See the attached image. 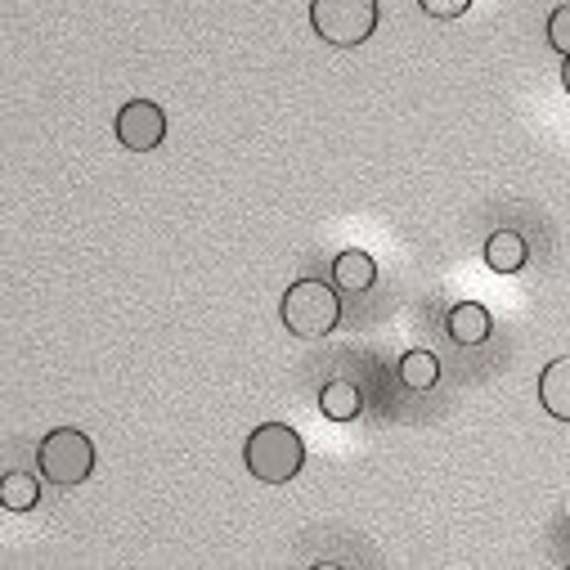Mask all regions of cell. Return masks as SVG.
Masks as SVG:
<instances>
[{
  "label": "cell",
  "instance_id": "7c38bea8",
  "mask_svg": "<svg viewBox=\"0 0 570 570\" xmlns=\"http://www.w3.org/2000/svg\"><path fill=\"white\" fill-rule=\"evenodd\" d=\"M400 382H404L409 391H432V386L441 382V360H436L432 351H409V355L400 360Z\"/></svg>",
  "mask_w": 570,
  "mask_h": 570
},
{
  "label": "cell",
  "instance_id": "30bf717a",
  "mask_svg": "<svg viewBox=\"0 0 570 570\" xmlns=\"http://www.w3.org/2000/svg\"><path fill=\"white\" fill-rule=\"evenodd\" d=\"M360 409H364V395H360V386L351 377H333L320 391V413L328 422H351V417H360Z\"/></svg>",
  "mask_w": 570,
  "mask_h": 570
},
{
  "label": "cell",
  "instance_id": "3957f363",
  "mask_svg": "<svg viewBox=\"0 0 570 570\" xmlns=\"http://www.w3.org/2000/svg\"><path fill=\"white\" fill-rule=\"evenodd\" d=\"M311 28L324 46H364L377 32V0H311Z\"/></svg>",
  "mask_w": 570,
  "mask_h": 570
},
{
  "label": "cell",
  "instance_id": "8992f818",
  "mask_svg": "<svg viewBox=\"0 0 570 570\" xmlns=\"http://www.w3.org/2000/svg\"><path fill=\"white\" fill-rule=\"evenodd\" d=\"M539 404L557 422H570V355H557L552 364H543V373H539Z\"/></svg>",
  "mask_w": 570,
  "mask_h": 570
},
{
  "label": "cell",
  "instance_id": "8fae6325",
  "mask_svg": "<svg viewBox=\"0 0 570 570\" xmlns=\"http://www.w3.org/2000/svg\"><path fill=\"white\" fill-rule=\"evenodd\" d=\"M37 499H41L37 476H28V472H6L0 476V508L6 512H32Z\"/></svg>",
  "mask_w": 570,
  "mask_h": 570
},
{
  "label": "cell",
  "instance_id": "277c9868",
  "mask_svg": "<svg viewBox=\"0 0 570 570\" xmlns=\"http://www.w3.org/2000/svg\"><path fill=\"white\" fill-rule=\"evenodd\" d=\"M37 468L55 485H86L95 476V441L77 426H55L37 445Z\"/></svg>",
  "mask_w": 570,
  "mask_h": 570
},
{
  "label": "cell",
  "instance_id": "7a4b0ae2",
  "mask_svg": "<svg viewBox=\"0 0 570 570\" xmlns=\"http://www.w3.org/2000/svg\"><path fill=\"white\" fill-rule=\"evenodd\" d=\"M278 320L293 337H328L342 324V297L320 278H297L278 302Z\"/></svg>",
  "mask_w": 570,
  "mask_h": 570
},
{
  "label": "cell",
  "instance_id": "9a60e30c",
  "mask_svg": "<svg viewBox=\"0 0 570 570\" xmlns=\"http://www.w3.org/2000/svg\"><path fill=\"white\" fill-rule=\"evenodd\" d=\"M561 86H566V95H570V55H566V63H561Z\"/></svg>",
  "mask_w": 570,
  "mask_h": 570
},
{
  "label": "cell",
  "instance_id": "6da1fadb",
  "mask_svg": "<svg viewBox=\"0 0 570 570\" xmlns=\"http://www.w3.org/2000/svg\"><path fill=\"white\" fill-rule=\"evenodd\" d=\"M243 463L256 481L265 485H283L306 468V441L293 432L288 422H261L243 445Z\"/></svg>",
  "mask_w": 570,
  "mask_h": 570
},
{
  "label": "cell",
  "instance_id": "52a82bcc",
  "mask_svg": "<svg viewBox=\"0 0 570 570\" xmlns=\"http://www.w3.org/2000/svg\"><path fill=\"white\" fill-rule=\"evenodd\" d=\"M333 283L342 293H368L377 283V261L360 247H346L337 261H333Z\"/></svg>",
  "mask_w": 570,
  "mask_h": 570
},
{
  "label": "cell",
  "instance_id": "ba28073f",
  "mask_svg": "<svg viewBox=\"0 0 570 570\" xmlns=\"http://www.w3.org/2000/svg\"><path fill=\"white\" fill-rule=\"evenodd\" d=\"M445 328H450V337H454L459 346H481V342L490 337L494 320H490V311H485L481 302H459V306L450 311Z\"/></svg>",
  "mask_w": 570,
  "mask_h": 570
},
{
  "label": "cell",
  "instance_id": "4fadbf2b",
  "mask_svg": "<svg viewBox=\"0 0 570 570\" xmlns=\"http://www.w3.org/2000/svg\"><path fill=\"white\" fill-rule=\"evenodd\" d=\"M548 46L566 59L570 55V6H557L552 14H548Z\"/></svg>",
  "mask_w": 570,
  "mask_h": 570
},
{
  "label": "cell",
  "instance_id": "9c48e42d",
  "mask_svg": "<svg viewBox=\"0 0 570 570\" xmlns=\"http://www.w3.org/2000/svg\"><path fill=\"white\" fill-rule=\"evenodd\" d=\"M525 261H530V247H525V238H521L517 229H494V234H490V243H485V265H490L494 274H517V269H525Z\"/></svg>",
  "mask_w": 570,
  "mask_h": 570
},
{
  "label": "cell",
  "instance_id": "5bb4252c",
  "mask_svg": "<svg viewBox=\"0 0 570 570\" xmlns=\"http://www.w3.org/2000/svg\"><path fill=\"white\" fill-rule=\"evenodd\" d=\"M422 14H432V19H463L472 10V0H417Z\"/></svg>",
  "mask_w": 570,
  "mask_h": 570
},
{
  "label": "cell",
  "instance_id": "5b68a950",
  "mask_svg": "<svg viewBox=\"0 0 570 570\" xmlns=\"http://www.w3.org/2000/svg\"><path fill=\"white\" fill-rule=\"evenodd\" d=\"M117 139L130 154H149L167 139V112L154 99H130L117 112Z\"/></svg>",
  "mask_w": 570,
  "mask_h": 570
}]
</instances>
